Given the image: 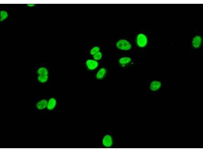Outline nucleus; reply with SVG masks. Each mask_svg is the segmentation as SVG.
Returning <instances> with one entry per match:
<instances>
[{
  "label": "nucleus",
  "mask_w": 203,
  "mask_h": 152,
  "mask_svg": "<svg viewBox=\"0 0 203 152\" xmlns=\"http://www.w3.org/2000/svg\"><path fill=\"white\" fill-rule=\"evenodd\" d=\"M148 42V38L144 34L140 33L137 36L136 42L137 46L140 48H143L147 45Z\"/></svg>",
  "instance_id": "nucleus-2"
},
{
  "label": "nucleus",
  "mask_w": 203,
  "mask_h": 152,
  "mask_svg": "<svg viewBox=\"0 0 203 152\" xmlns=\"http://www.w3.org/2000/svg\"><path fill=\"white\" fill-rule=\"evenodd\" d=\"M37 75H49V72L47 68L45 67L41 66L39 67L37 70Z\"/></svg>",
  "instance_id": "nucleus-11"
},
{
  "label": "nucleus",
  "mask_w": 203,
  "mask_h": 152,
  "mask_svg": "<svg viewBox=\"0 0 203 152\" xmlns=\"http://www.w3.org/2000/svg\"><path fill=\"white\" fill-rule=\"evenodd\" d=\"M8 12L5 10H2L0 11V21L2 22L6 20L8 17Z\"/></svg>",
  "instance_id": "nucleus-13"
},
{
  "label": "nucleus",
  "mask_w": 203,
  "mask_h": 152,
  "mask_svg": "<svg viewBox=\"0 0 203 152\" xmlns=\"http://www.w3.org/2000/svg\"><path fill=\"white\" fill-rule=\"evenodd\" d=\"M47 100L45 99H42L37 103L36 106L38 109L42 110L47 107Z\"/></svg>",
  "instance_id": "nucleus-10"
},
{
  "label": "nucleus",
  "mask_w": 203,
  "mask_h": 152,
  "mask_svg": "<svg viewBox=\"0 0 203 152\" xmlns=\"http://www.w3.org/2000/svg\"><path fill=\"white\" fill-rule=\"evenodd\" d=\"M202 38L199 35H197L193 38L192 41V45L195 48H197L201 46L202 42Z\"/></svg>",
  "instance_id": "nucleus-8"
},
{
  "label": "nucleus",
  "mask_w": 203,
  "mask_h": 152,
  "mask_svg": "<svg viewBox=\"0 0 203 152\" xmlns=\"http://www.w3.org/2000/svg\"><path fill=\"white\" fill-rule=\"evenodd\" d=\"M49 78V75H37V79L39 83L44 84L48 81Z\"/></svg>",
  "instance_id": "nucleus-12"
},
{
  "label": "nucleus",
  "mask_w": 203,
  "mask_h": 152,
  "mask_svg": "<svg viewBox=\"0 0 203 152\" xmlns=\"http://www.w3.org/2000/svg\"><path fill=\"white\" fill-rule=\"evenodd\" d=\"M57 103V101L56 99L54 98H51L47 101V108L49 110H52L55 107Z\"/></svg>",
  "instance_id": "nucleus-9"
},
{
  "label": "nucleus",
  "mask_w": 203,
  "mask_h": 152,
  "mask_svg": "<svg viewBox=\"0 0 203 152\" xmlns=\"http://www.w3.org/2000/svg\"><path fill=\"white\" fill-rule=\"evenodd\" d=\"M103 54L100 51L92 56L93 59L98 61L101 60L103 57Z\"/></svg>",
  "instance_id": "nucleus-15"
},
{
  "label": "nucleus",
  "mask_w": 203,
  "mask_h": 152,
  "mask_svg": "<svg viewBox=\"0 0 203 152\" xmlns=\"http://www.w3.org/2000/svg\"><path fill=\"white\" fill-rule=\"evenodd\" d=\"M100 47L97 46H95L92 47L90 50V53L92 56L100 51Z\"/></svg>",
  "instance_id": "nucleus-14"
},
{
  "label": "nucleus",
  "mask_w": 203,
  "mask_h": 152,
  "mask_svg": "<svg viewBox=\"0 0 203 152\" xmlns=\"http://www.w3.org/2000/svg\"><path fill=\"white\" fill-rule=\"evenodd\" d=\"M35 5V4H27V6L29 7H33Z\"/></svg>",
  "instance_id": "nucleus-16"
},
{
  "label": "nucleus",
  "mask_w": 203,
  "mask_h": 152,
  "mask_svg": "<svg viewBox=\"0 0 203 152\" xmlns=\"http://www.w3.org/2000/svg\"><path fill=\"white\" fill-rule=\"evenodd\" d=\"M116 46L118 49L123 51H128L132 48L131 43L128 40L121 39L117 41L116 43Z\"/></svg>",
  "instance_id": "nucleus-1"
},
{
  "label": "nucleus",
  "mask_w": 203,
  "mask_h": 152,
  "mask_svg": "<svg viewBox=\"0 0 203 152\" xmlns=\"http://www.w3.org/2000/svg\"><path fill=\"white\" fill-rule=\"evenodd\" d=\"M113 143V138L110 135H106L103 138L102 143L103 145L105 147H111Z\"/></svg>",
  "instance_id": "nucleus-5"
},
{
  "label": "nucleus",
  "mask_w": 203,
  "mask_h": 152,
  "mask_svg": "<svg viewBox=\"0 0 203 152\" xmlns=\"http://www.w3.org/2000/svg\"><path fill=\"white\" fill-rule=\"evenodd\" d=\"M107 73V70L106 68L101 67L97 71L95 75V78L98 80H102L105 77Z\"/></svg>",
  "instance_id": "nucleus-4"
},
{
  "label": "nucleus",
  "mask_w": 203,
  "mask_h": 152,
  "mask_svg": "<svg viewBox=\"0 0 203 152\" xmlns=\"http://www.w3.org/2000/svg\"><path fill=\"white\" fill-rule=\"evenodd\" d=\"M131 58L128 56H123L120 58L118 62L119 64L122 67H124L132 62Z\"/></svg>",
  "instance_id": "nucleus-6"
},
{
  "label": "nucleus",
  "mask_w": 203,
  "mask_h": 152,
  "mask_svg": "<svg viewBox=\"0 0 203 152\" xmlns=\"http://www.w3.org/2000/svg\"><path fill=\"white\" fill-rule=\"evenodd\" d=\"M161 82L158 81L154 80L150 83L149 85L150 90L153 91H156L159 90L161 86Z\"/></svg>",
  "instance_id": "nucleus-7"
},
{
  "label": "nucleus",
  "mask_w": 203,
  "mask_h": 152,
  "mask_svg": "<svg viewBox=\"0 0 203 152\" xmlns=\"http://www.w3.org/2000/svg\"><path fill=\"white\" fill-rule=\"evenodd\" d=\"M85 64L87 69L90 71H93L98 68L99 65L98 61L93 59H89L85 62Z\"/></svg>",
  "instance_id": "nucleus-3"
}]
</instances>
